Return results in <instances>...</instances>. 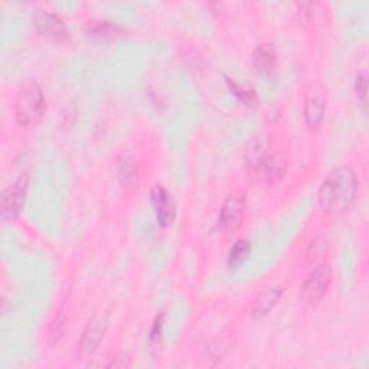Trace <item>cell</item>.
<instances>
[{"instance_id": "11", "label": "cell", "mask_w": 369, "mask_h": 369, "mask_svg": "<svg viewBox=\"0 0 369 369\" xmlns=\"http://www.w3.org/2000/svg\"><path fill=\"white\" fill-rule=\"evenodd\" d=\"M281 295H283V289H276V287H271V289L261 292L253 305L251 319L260 320L264 316H267L270 310L278 303Z\"/></svg>"}, {"instance_id": "14", "label": "cell", "mask_w": 369, "mask_h": 369, "mask_svg": "<svg viewBox=\"0 0 369 369\" xmlns=\"http://www.w3.org/2000/svg\"><path fill=\"white\" fill-rule=\"evenodd\" d=\"M251 253V244L247 239H239L237 241L232 249L229 250V256H228V266L235 268L238 267L241 263H244L245 260L249 259Z\"/></svg>"}, {"instance_id": "1", "label": "cell", "mask_w": 369, "mask_h": 369, "mask_svg": "<svg viewBox=\"0 0 369 369\" xmlns=\"http://www.w3.org/2000/svg\"><path fill=\"white\" fill-rule=\"evenodd\" d=\"M358 193V179L348 166H339L324 178L317 191L319 208L329 215L344 214L351 208Z\"/></svg>"}, {"instance_id": "20", "label": "cell", "mask_w": 369, "mask_h": 369, "mask_svg": "<svg viewBox=\"0 0 369 369\" xmlns=\"http://www.w3.org/2000/svg\"><path fill=\"white\" fill-rule=\"evenodd\" d=\"M163 320H165V316L163 314H159L156 319H154V323H153V327H152V332H150V339L152 342H157L161 336V329H163Z\"/></svg>"}, {"instance_id": "13", "label": "cell", "mask_w": 369, "mask_h": 369, "mask_svg": "<svg viewBox=\"0 0 369 369\" xmlns=\"http://www.w3.org/2000/svg\"><path fill=\"white\" fill-rule=\"evenodd\" d=\"M67 323H68V313H67L65 306L62 305L58 309V312H57V314H55V317H54V320L51 322V326H50V334H48L50 345L54 346L62 339V336L67 331Z\"/></svg>"}, {"instance_id": "7", "label": "cell", "mask_w": 369, "mask_h": 369, "mask_svg": "<svg viewBox=\"0 0 369 369\" xmlns=\"http://www.w3.org/2000/svg\"><path fill=\"white\" fill-rule=\"evenodd\" d=\"M33 23L38 32L55 42H64L69 38V32L64 21L48 11H38L33 16Z\"/></svg>"}, {"instance_id": "9", "label": "cell", "mask_w": 369, "mask_h": 369, "mask_svg": "<svg viewBox=\"0 0 369 369\" xmlns=\"http://www.w3.org/2000/svg\"><path fill=\"white\" fill-rule=\"evenodd\" d=\"M150 199L153 202L159 225L163 228L169 227L175 221L176 210H175V203H174L171 195L168 193V191L161 186H154L152 189Z\"/></svg>"}, {"instance_id": "8", "label": "cell", "mask_w": 369, "mask_h": 369, "mask_svg": "<svg viewBox=\"0 0 369 369\" xmlns=\"http://www.w3.org/2000/svg\"><path fill=\"white\" fill-rule=\"evenodd\" d=\"M244 207H245L244 195L241 193L229 195L222 205V210L220 214V227L228 232L235 231L242 221Z\"/></svg>"}, {"instance_id": "6", "label": "cell", "mask_w": 369, "mask_h": 369, "mask_svg": "<svg viewBox=\"0 0 369 369\" xmlns=\"http://www.w3.org/2000/svg\"><path fill=\"white\" fill-rule=\"evenodd\" d=\"M28 189V175L19 176L9 188H6L0 198V208L5 221H13L22 211Z\"/></svg>"}, {"instance_id": "3", "label": "cell", "mask_w": 369, "mask_h": 369, "mask_svg": "<svg viewBox=\"0 0 369 369\" xmlns=\"http://www.w3.org/2000/svg\"><path fill=\"white\" fill-rule=\"evenodd\" d=\"M45 113V98L42 89L35 81L25 83L15 101V117L21 126L35 127L42 120Z\"/></svg>"}, {"instance_id": "4", "label": "cell", "mask_w": 369, "mask_h": 369, "mask_svg": "<svg viewBox=\"0 0 369 369\" xmlns=\"http://www.w3.org/2000/svg\"><path fill=\"white\" fill-rule=\"evenodd\" d=\"M332 281V268L327 263L317 264L306 277L300 289V303L306 307H313L320 303Z\"/></svg>"}, {"instance_id": "16", "label": "cell", "mask_w": 369, "mask_h": 369, "mask_svg": "<svg viewBox=\"0 0 369 369\" xmlns=\"http://www.w3.org/2000/svg\"><path fill=\"white\" fill-rule=\"evenodd\" d=\"M87 29H89V33L98 36V38H114L121 30L118 26H115L114 23L107 22V21L90 22Z\"/></svg>"}, {"instance_id": "15", "label": "cell", "mask_w": 369, "mask_h": 369, "mask_svg": "<svg viewBox=\"0 0 369 369\" xmlns=\"http://www.w3.org/2000/svg\"><path fill=\"white\" fill-rule=\"evenodd\" d=\"M118 172H120V179L125 185H133L137 178V169L135 161L130 156H125V159L120 160L118 165Z\"/></svg>"}, {"instance_id": "12", "label": "cell", "mask_w": 369, "mask_h": 369, "mask_svg": "<svg viewBox=\"0 0 369 369\" xmlns=\"http://www.w3.org/2000/svg\"><path fill=\"white\" fill-rule=\"evenodd\" d=\"M306 125L316 130L320 127L324 117V101L317 97V96H309L305 101V108H303Z\"/></svg>"}, {"instance_id": "2", "label": "cell", "mask_w": 369, "mask_h": 369, "mask_svg": "<svg viewBox=\"0 0 369 369\" xmlns=\"http://www.w3.org/2000/svg\"><path fill=\"white\" fill-rule=\"evenodd\" d=\"M247 161L253 175L267 183L278 182L285 174L284 157L270 153V144L264 139L253 140L247 150Z\"/></svg>"}, {"instance_id": "10", "label": "cell", "mask_w": 369, "mask_h": 369, "mask_svg": "<svg viewBox=\"0 0 369 369\" xmlns=\"http://www.w3.org/2000/svg\"><path fill=\"white\" fill-rule=\"evenodd\" d=\"M253 64L256 69L264 75L271 76L277 68V52L271 44L259 45L253 54Z\"/></svg>"}, {"instance_id": "21", "label": "cell", "mask_w": 369, "mask_h": 369, "mask_svg": "<svg viewBox=\"0 0 369 369\" xmlns=\"http://www.w3.org/2000/svg\"><path fill=\"white\" fill-rule=\"evenodd\" d=\"M129 365H130L129 356L126 353H121L117 358H114V361L108 365V368H126Z\"/></svg>"}, {"instance_id": "17", "label": "cell", "mask_w": 369, "mask_h": 369, "mask_svg": "<svg viewBox=\"0 0 369 369\" xmlns=\"http://www.w3.org/2000/svg\"><path fill=\"white\" fill-rule=\"evenodd\" d=\"M228 86L229 89L234 91V94L238 97L239 101H242L244 104H247L250 107H254L257 104V96H256V91H249V90H244V89H239L234 81L228 79Z\"/></svg>"}, {"instance_id": "18", "label": "cell", "mask_w": 369, "mask_h": 369, "mask_svg": "<svg viewBox=\"0 0 369 369\" xmlns=\"http://www.w3.org/2000/svg\"><path fill=\"white\" fill-rule=\"evenodd\" d=\"M327 251V242L324 238L319 237L316 239H313V242L310 244V251L307 254V260L309 261H314L316 259H319L322 254L324 256V253Z\"/></svg>"}, {"instance_id": "5", "label": "cell", "mask_w": 369, "mask_h": 369, "mask_svg": "<svg viewBox=\"0 0 369 369\" xmlns=\"http://www.w3.org/2000/svg\"><path fill=\"white\" fill-rule=\"evenodd\" d=\"M108 329V316L107 314H96L93 316L86 329L79 338V342L76 345V356L78 358H86L90 356L93 352L97 351L101 341L104 339Z\"/></svg>"}, {"instance_id": "19", "label": "cell", "mask_w": 369, "mask_h": 369, "mask_svg": "<svg viewBox=\"0 0 369 369\" xmlns=\"http://www.w3.org/2000/svg\"><path fill=\"white\" fill-rule=\"evenodd\" d=\"M355 90H356V94H358L362 106L365 107L366 106V75H365V72L358 74L356 83H355Z\"/></svg>"}]
</instances>
